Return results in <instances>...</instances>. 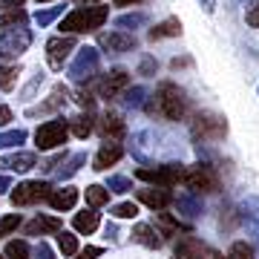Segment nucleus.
I'll use <instances>...</instances> for the list:
<instances>
[{
  "mask_svg": "<svg viewBox=\"0 0 259 259\" xmlns=\"http://www.w3.org/2000/svg\"><path fill=\"white\" fill-rule=\"evenodd\" d=\"M139 72L141 75H156V61H153V58H144L141 66H139Z\"/></svg>",
  "mask_w": 259,
  "mask_h": 259,
  "instance_id": "41",
  "label": "nucleus"
},
{
  "mask_svg": "<svg viewBox=\"0 0 259 259\" xmlns=\"http://www.w3.org/2000/svg\"><path fill=\"white\" fill-rule=\"evenodd\" d=\"M185 167L182 164H161V167H141L136 176L144 179V182H153L156 187H173L185 182Z\"/></svg>",
  "mask_w": 259,
  "mask_h": 259,
  "instance_id": "5",
  "label": "nucleus"
},
{
  "mask_svg": "<svg viewBox=\"0 0 259 259\" xmlns=\"http://www.w3.org/2000/svg\"><path fill=\"white\" fill-rule=\"evenodd\" d=\"M61 9H64V6H52V9H47V12H37V23H40V26H47V23H52V20L58 18V15H61Z\"/></svg>",
  "mask_w": 259,
  "mask_h": 259,
  "instance_id": "38",
  "label": "nucleus"
},
{
  "mask_svg": "<svg viewBox=\"0 0 259 259\" xmlns=\"http://www.w3.org/2000/svg\"><path fill=\"white\" fill-rule=\"evenodd\" d=\"M147 112L158 115V118H167V121H185V115L190 112V98H187V93L179 83L161 81L156 95L147 104Z\"/></svg>",
  "mask_w": 259,
  "mask_h": 259,
  "instance_id": "1",
  "label": "nucleus"
},
{
  "mask_svg": "<svg viewBox=\"0 0 259 259\" xmlns=\"http://www.w3.org/2000/svg\"><path fill=\"white\" fill-rule=\"evenodd\" d=\"M26 23V12L23 9H6L0 15V29H18Z\"/></svg>",
  "mask_w": 259,
  "mask_h": 259,
  "instance_id": "25",
  "label": "nucleus"
},
{
  "mask_svg": "<svg viewBox=\"0 0 259 259\" xmlns=\"http://www.w3.org/2000/svg\"><path fill=\"white\" fill-rule=\"evenodd\" d=\"M35 259H52V250H49V245H37V250H35Z\"/></svg>",
  "mask_w": 259,
  "mask_h": 259,
  "instance_id": "43",
  "label": "nucleus"
},
{
  "mask_svg": "<svg viewBox=\"0 0 259 259\" xmlns=\"http://www.w3.org/2000/svg\"><path fill=\"white\" fill-rule=\"evenodd\" d=\"M110 9L107 6H78L61 20V32L66 35H78V32H98L107 23Z\"/></svg>",
  "mask_w": 259,
  "mask_h": 259,
  "instance_id": "2",
  "label": "nucleus"
},
{
  "mask_svg": "<svg viewBox=\"0 0 259 259\" xmlns=\"http://www.w3.org/2000/svg\"><path fill=\"white\" fill-rule=\"evenodd\" d=\"M190 133L196 141H219L228 136V121L216 112H196L190 121Z\"/></svg>",
  "mask_w": 259,
  "mask_h": 259,
  "instance_id": "3",
  "label": "nucleus"
},
{
  "mask_svg": "<svg viewBox=\"0 0 259 259\" xmlns=\"http://www.w3.org/2000/svg\"><path fill=\"white\" fill-rule=\"evenodd\" d=\"M107 202H110V190H107V187H101V185L87 187V204H90V207H101V204H107Z\"/></svg>",
  "mask_w": 259,
  "mask_h": 259,
  "instance_id": "27",
  "label": "nucleus"
},
{
  "mask_svg": "<svg viewBox=\"0 0 259 259\" xmlns=\"http://www.w3.org/2000/svg\"><path fill=\"white\" fill-rule=\"evenodd\" d=\"M121 156H124V147H121L118 141H104L101 150H98V156H95V167H93V170L104 173V170H110Z\"/></svg>",
  "mask_w": 259,
  "mask_h": 259,
  "instance_id": "13",
  "label": "nucleus"
},
{
  "mask_svg": "<svg viewBox=\"0 0 259 259\" xmlns=\"http://www.w3.org/2000/svg\"><path fill=\"white\" fill-rule=\"evenodd\" d=\"M66 136H69V124L55 118V121H47V124L37 127L35 144H37V150H55L61 144H66Z\"/></svg>",
  "mask_w": 259,
  "mask_h": 259,
  "instance_id": "7",
  "label": "nucleus"
},
{
  "mask_svg": "<svg viewBox=\"0 0 259 259\" xmlns=\"http://www.w3.org/2000/svg\"><path fill=\"white\" fill-rule=\"evenodd\" d=\"M225 259H253V248H250L248 242H233Z\"/></svg>",
  "mask_w": 259,
  "mask_h": 259,
  "instance_id": "33",
  "label": "nucleus"
},
{
  "mask_svg": "<svg viewBox=\"0 0 259 259\" xmlns=\"http://www.w3.org/2000/svg\"><path fill=\"white\" fill-rule=\"evenodd\" d=\"M156 225H158V236H179L182 231H187L185 225L179 222V219H173L170 213H158Z\"/></svg>",
  "mask_w": 259,
  "mask_h": 259,
  "instance_id": "22",
  "label": "nucleus"
},
{
  "mask_svg": "<svg viewBox=\"0 0 259 259\" xmlns=\"http://www.w3.org/2000/svg\"><path fill=\"white\" fill-rule=\"evenodd\" d=\"M37 164V156L35 153H15V156H3L0 158V167L3 170H18V173H26Z\"/></svg>",
  "mask_w": 259,
  "mask_h": 259,
  "instance_id": "17",
  "label": "nucleus"
},
{
  "mask_svg": "<svg viewBox=\"0 0 259 259\" xmlns=\"http://www.w3.org/2000/svg\"><path fill=\"white\" fill-rule=\"evenodd\" d=\"M127 87H130V72L124 66H115V69H110V72H104L95 78V93L101 95V98H107V101L124 95Z\"/></svg>",
  "mask_w": 259,
  "mask_h": 259,
  "instance_id": "4",
  "label": "nucleus"
},
{
  "mask_svg": "<svg viewBox=\"0 0 259 259\" xmlns=\"http://www.w3.org/2000/svg\"><path fill=\"white\" fill-rule=\"evenodd\" d=\"M23 3H26V0H3V6H6V9H20Z\"/></svg>",
  "mask_w": 259,
  "mask_h": 259,
  "instance_id": "45",
  "label": "nucleus"
},
{
  "mask_svg": "<svg viewBox=\"0 0 259 259\" xmlns=\"http://www.w3.org/2000/svg\"><path fill=\"white\" fill-rule=\"evenodd\" d=\"M69 133H75L78 139H87L90 133H93V115L87 112V115H75L72 121H69Z\"/></svg>",
  "mask_w": 259,
  "mask_h": 259,
  "instance_id": "26",
  "label": "nucleus"
},
{
  "mask_svg": "<svg viewBox=\"0 0 259 259\" xmlns=\"http://www.w3.org/2000/svg\"><path fill=\"white\" fill-rule=\"evenodd\" d=\"M245 18H248V26L259 29V3H253V6H250V12L245 15Z\"/></svg>",
  "mask_w": 259,
  "mask_h": 259,
  "instance_id": "40",
  "label": "nucleus"
},
{
  "mask_svg": "<svg viewBox=\"0 0 259 259\" xmlns=\"http://www.w3.org/2000/svg\"><path fill=\"white\" fill-rule=\"evenodd\" d=\"M58 231H61V219H55V216H37L26 225L29 236H37V233L44 236V233H58Z\"/></svg>",
  "mask_w": 259,
  "mask_h": 259,
  "instance_id": "20",
  "label": "nucleus"
},
{
  "mask_svg": "<svg viewBox=\"0 0 259 259\" xmlns=\"http://www.w3.org/2000/svg\"><path fill=\"white\" fill-rule=\"evenodd\" d=\"M29 44H32V32L29 29H23V26L3 29V35H0V58L12 61V58L23 55L29 49Z\"/></svg>",
  "mask_w": 259,
  "mask_h": 259,
  "instance_id": "8",
  "label": "nucleus"
},
{
  "mask_svg": "<svg viewBox=\"0 0 259 259\" xmlns=\"http://www.w3.org/2000/svg\"><path fill=\"white\" fill-rule=\"evenodd\" d=\"M139 202H144L153 210H164L173 202V196L167 193V187H147V190H139Z\"/></svg>",
  "mask_w": 259,
  "mask_h": 259,
  "instance_id": "16",
  "label": "nucleus"
},
{
  "mask_svg": "<svg viewBox=\"0 0 259 259\" xmlns=\"http://www.w3.org/2000/svg\"><path fill=\"white\" fill-rule=\"evenodd\" d=\"M112 216H115V219H136V216H139V204H133V202L115 204V207H112Z\"/></svg>",
  "mask_w": 259,
  "mask_h": 259,
  "instance_id": "34",
  "label": "nucleus"
},
{
  "mask_svg": "<svg viewBox=\"0 0 259 259\" xmlns=\"http://www.w3.org/2000/svg\"><path fill=\"white\" fill-rule=\"evenodd\" d=\"M12 121V110L9 107H0V127H3V124H9Z\"/></svg>",
  "mask_w": 259,
  "mask_h": 259,
  "instance_id": "44",
  "label": "nucleus"
},
{
  "mask_svg": "<svg viewBox=\"0 0 259 259\" xmlns=\"http://www.w3.org/2000/svg\"><path fill=\"white\" fill-rule=\"evenodd\" d=\"M52 187L49 182H23L12 190V204L15 207H26V204H37V202H47Z\"/></svg>",
  "mask_w": 259,
  "mask_h": 259,
  "instance_id": "9",
  "label": "nucleus"
},
{
  "mask_svg": "<svg viewBox=\"0 0 259 259\" xmlns=\"http://www.w3.org/2000/svg\"><path fill=\"white\" fill-rule=\"evenodd\" d=\"M58 248H61L64 256H75L78 253V239L69 231H58Z\"/></svg>",
  "mask_w": 259,
  "mask_h": 259,
  "instance_id": "28",
  "label": "nucleus"
},
{
  "mask_svg": "<svg viewBox=\"0 0 259 259\" xmlns=\"http://www.w3.org/2000/svg\"><path fill=\"white\" fill-rule=\"evenodd\" d=\"M75 49V37L72 35H58V37H49L47 40V61L52 69H64L66 58L72 55Z\"/></svg>",
  "mask_w": 259,
  "mask_h": 259,
  "instance_id": "12",
  "label": "nucleus"
},
{
  "mask_svg": "<svg viewBox=\"0 0 259 259\" xmlns=\"http://www.w3.org/2000/svg\"><path fill=\"white\" fill-rule=\"evenodd\" d=\"M185 182L193 193H216V190H219V176H216V170H213L210 164H204V161L187 167Z\"/></svg>",
  "mask_w": 259,
  "mask_h": 259,
  "instance_id": "6",
  "label": "nucleus"
},
{
  "mask_svg": "<svg viewBox=\"0 0 259 259\" xmlns=\"http://www.w3.org/2000/svg\"><path fill=\"white\" fill-rule=\"evenodd\" d=\"M98 130H101V136L107 141H121V139H124V133H127V124H124L121 115L107 112V115L101 118V124H98Z\"/></svg>",
  "mask_w": 259,
  "mask_h": 259,
  "instance_id": "15",
  "label": "nucleus"
},
{
  "mask_svg": "<svg viewBox=\"0 0 259 259\" xmlns=\"http://www.w3.org/2000/svg\"><path fill=\"white\" fill-rule=\"evenodd\" d=\"M66 95H69V93H66V87H55V93L49 95V101H44L37 110H32V115H35V112H52V110H58L61 104H66Z\"/></svg>",
  "mask_w": 259,
  "mask_h": 259,
  "instance_id": "24",
  "label": "nucleus"
},
{
  "mask_svg": "<svg viewBox=\"0 0 259 259\" xmlns=\"http://www.w3.org/2000/svg\"><path fill=\"white\" fill-rule=\"evenodd\" d=\"M204 256H210V250L196 236H182L176 242V259H204Z\"/></svg>",
  "mask_w": 259,
  "mask_h": 259,
  "instance_id": "14",
  "label": "nucleus"
},
{
  "mask_svg": "<svg viewBox=\"0 0 259 259\" xmlns=\"http://www.w3.org/2000/svg\"><path fill=\"white\" fill-rule=\"evenodd\" d=\"M0 259H6V256H0Z\"/></svg>",
  "mask_w": 259,
  "mask_h": 259,
  "instance_id": "51",
  "label": "nucleus"
},
{
  "mask_svg": "<svg viewBox=\"0 0 259 259\" xmlns=\"http://www.w3.org/2000/svg\"><path fill=\"white\" fill-rule=\"evenodd\" d=\"M98 64H101V52L93 47H83L75 58V64L69 66V78L72 81H87V78H95L98 72Z\"/></svg>",
  "mask_w": 259,
  "mask_h": 259,
  "instance_id": "10",
  "label": "nucleus"
},
{
  "mask_svg": "<svg viewBox=\"0 0 259 259\" xmlns=\"http://www.w3.org/2000/svg\"><path fill=\"white\" fill-rule=\"evenodd\" d=\"M75 3H78V6H83V3H87V6H93V3H101V0H75Z\"/></svg>",
  "mask_w": 259,
  "mask_h": 259,
  "instance_id": "48",
  "label": "nucleus"
},
{
  "mask_svg": "<svg viewBox=\"0 0 259 259\" xmlns=\"http://www.w3.org/2000/svg\"><path fill=\"white\" fill-rule=\"evenodd\" d=\"M20 66H0V90H12L18 83Z\"/></svg>",
  "mask_w": 259,
  "mask_h": 259,
  "instance_id": "30",
  "label": "nucleus"
},
{
  "mask_svg": "<svg viewBox=\"0 0 259 259\" xmlns=\"http://www.w3.org/2000/svg\"><path fill=\"white\" fill-rule=\"evenodd\" d=\"M202 6H204V12H213L216 6H213V0H202Z\"/></svg>",
  "mask_w": 259,
  "mask_h": 259,
  "instance_id": "47",
  "label": "nucleus"
},
{
  "mask_svg": "<svg viewBox=\"0 0 259 259\" xmlns=\"http://www.w3.org/2000/svg\"><path fill=\"white\" fill-rule=\"evenodd\" d=\"M3 187H6V179H3V176H0V190H3Z\"/></svg>",
  "mask_w": 259,
  "mask_h": 259,
  "instance_id": "49",
  "label": "nucleus"
},
{
  "mask_svg": "<svg viewBox=\"0 0 259 259\" xmlns=\"http://www.w3.org/2000/svg\"><path fill=\"white\" fill-rule=\"evenodd\" d=\"M141 23H147V15H141V12H136V15H124V18H118V20H115V29H121V32H127V29L141 26Z\"/></svg>",
  "mask_w": 259,
  "mask_h": 259,
  "instance_id": "31",
  "label": "nucleus"
},
{
  "mask_svg": "<svg viewBox=\"0 0 259 259\" xmlns=\"http://www.w3.org/2000/svg\"><path fill=\"white\" fill-rule=\"evenodd\" d=\"M182 35V23H179V18H167L161 20V23H156V26L147 32V37L156 44V40H164V37H179Z\"/></svg>",
  "mask_w": 259,
  "mask_h": 259,
  "instance_id": "18",
  "label": "nucleus"
},
{
  "mask_svg": "<svg viewBox=\"0 0 259 259\" xmlns=\"http://www.w3.org/2000/svg\"><path fill=\"white\" fill-rule=\"evenodd\" d=\"M20 228V213H9V216H0V239H6Z\"/></svg>",
  "mask_w": 259,
  "mask_h": 259,
  "instance_id": "29",
  "label": "nucleus"
},
{
  "mask_svg": "<svg viewBox=\"0 0 259 259\" xmlns=\"http://www.w3.org/2000/svg\"><path fill=\"white\" fill-rule=\"evenodd\" d=\"M37 3H49V0H37Z\"/></svg>",
  "mask_w": 259,
  "mask_h": 259,
  "instance_id": "50",
  "label": "nucleus"
},
{
  "mask_svg": "<svg viewBox=\"0 0 259 259\" xmlns=\"http://www.w3.org/2000/svg\"><path fill=\"white\" fill-rule=\"evenodd\" d=\"M55 210H69V207H75V202H78V190L75 187H58V190H52L47 199Z\"/></svg>",
  "mask_w": 259,
  "mask_h": 259,
  "instance_id": "19",
  "label": "nucleus"
},
{
  "mask_svg": "<svg viewBox=\"0 0 259 259\" xmlns=\"http://www.w3.org/2000/svg\"><path fill=\"white\" fill-rule=\"evenodd\" d=\"M133 239L141 242V245H147V248H158V245H161V239H158V231L153 228V225H136Z\"/></svg>",
  "mask_w": 259,
  "mask_h": 259,
  "instance_id": "23",
  "label": "nucleus"
},
{
  "mask_svg": "<svg viewBox=\"0 0 259 259\" xmlns=\"http://www.w3.org/2000/svg\"><path fill=\"white\" fill-rule=\"evenodd\" d=\"M98 47L107 49L110 55H124V52H133V49L139 47V40H136V35L115 29V32H101L98 35Z\"/></svg>",
  "mask_w": 259,
  "mask_h": 259,
  "instance_id": "11",
  "label": "nucleus"
},
{
  "mask_svg": "<svg viewBox=\"0 0 259 259\" xmlns=\"http://www.w3.org/2000/svg\"><path fill=\"white\" fill-rule=\"evenodd\" d=\"M75 256L78 259H95V256H101V248H83V250H78Z\"/></svg>",
  "mask_w": 259,
  "mask_h": 259,
  "instance_id": "42",
  "label": "nucleus"
},
{
  "mask_svg": "<svg viewBox=\"0 0 259 259\" xmlns=\"http://www.w3.org/2000/svg\"><path fill=\"white\" fill-rule=\"evenodd\" d=\"M107 190L110 193H127V190H133V182L124 176H112L110 182H107Z\"/></svg>",
  "mask_w": 259,
  "mask_h": 259,
  "instance_id": "35",
  "label": "nucleus"
},
{
  "mask_svg": "<svg viewBox=\"0 0 259 259\" xmlns=\"http://www.w3.org/2000/svg\"><path fill=\"white\" fill-rule=\"evenodd\" d=\"M75 101L81 104L87 112H93V107H95V98H93V93H90V90H78V93H75Z\"/></svg>",
  "mask_w": 259,
  "mask_h": 259,
  "instance_id": "37",
  "label": "nucleus"
},
{
  "mask_svg": "<svg viewBox=\"0 0 259 259\" xmlns=\"http://www.w3.org/2000/svg\"><path fill=\"white\" fill-rule=\"evenodd\" d=\"M112 3H115V6H139L141 0H112Z\"/></svg>",
  "mask_w": 259,
  "mask_h": 259,
  "instance_id": "46",
  "label": "nucleus"
},
{
  "mask_svg": "<svg viewBox=\"0 0 259 259\" xmlns=\"http://www.w3.org/2000/svg\"><path fill=\"white\" fill-rule=\"evenodd\" d=\"M124 95H127V101L130 104H141V98H144V90H141V87H136V90H124Z\"/></svg>",
  "mask_w": 259,
  "mask_h": 259,
  "instance_id": "39",
  "label": "nucleus"
},
{
  "mask_svg": "<svg viewBox=\"0 0 259 259\" xmlns=\"http://www.w3.org/2000/svg\"><path fill=\"white\" fill-rule=\"evenodd\" d=\"M6 259H29V245L23 239H15L6 245Z\"/></svg>",
  "mask_w": 259,
  "mask_h": 259,
  "instance_id": "32",
  "label": "nucleus"
},
{
  "mask_svg": "<svg viewBox=\"0 0 259 259\" xmlns=\"http://www.w3.org/2000/svg\"><path fill=\"white\" fill-rule=\"evenodd\" d=\"M98 225H101V216L95 213V207H93V210L75 213V219H72V228L78 233H93V231H98Z\"/></svg>",
  "mask_w": 259,
  "mask_h": 259,
  "instance_id": "21",
  "label": "nucleus"
},
{
  "mask_svg": "<svg viewBox=\"0 0 259 259\" xmlns=\"http://www.w3.org/2000/svg\"><path fill=\"white\" fill-rule=\"evenodd\" d=\"M26 133L23 130H12V133H3L0 136V147H12V144H23Z\"/></svg>",
  "mask_w": 259,
  "mask_h": 259,
  "instance_id": "36",
  "label": "nucleus"
}]
</instances>
